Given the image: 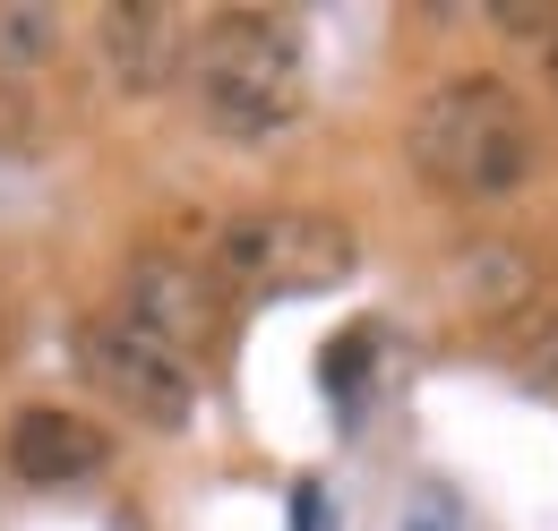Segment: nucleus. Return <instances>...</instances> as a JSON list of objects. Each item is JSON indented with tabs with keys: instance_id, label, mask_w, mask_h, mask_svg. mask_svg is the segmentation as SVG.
Segmentation results:
<instances>
[{
	"instance_id": "f257e3e1",
	"label": "nucleus",
	"mask_w": 558,
	"mask_h": 531,
	"mask_svg": "<svg viewBox=\"0 0 558 531\" xmlns=\"http://www.w3.org/2000/svg\"><path fill=\"white\" fill-rule=\"evenodd\" d=\"M404 163L421 172V189H438L447 206H498L542 172V129H533V112H524V95L507 77L456 69L413 103Z\"/></svg>"
},
{
	"instance_id": "f03ea898",
	"label": "nucleus",
	"mask_w": 558,
	"mask_h": 531,
	"mask_svg": "<svg viewBox=\"0 0 558 531\" xmlns=\"http://www.w3.org/2000/svg\"><path fill=\"white\" fill-rule=\"evenodd\" d=\"M190 103L223 146H276L310 112V52L292 35V17L267 9H223L198 26L190 52Z\"/></svg>"
},
{
	"instance_id": "7ed1b4c3",
	"label": "nucleus",
	"mask_w": 558,
	"mask_h": 531,
	"mask_svg": "<svg viewBox=\"0 0 558 531\" xmlns=\"http://www.w3.org/2000/svg\"><path fill=\"white\" fill-rule=\"evenodd\" d=\"M352 266L361 240L327 206H241L207 240V274L223 283V300H318L352 283Z\"/></svg>"
},
{
	"instance_id": "20e7f679",
	"label": "nucleus",
	"mask_w": 558,
	"mask_h": 531,
	"mask_svg": "<svg viewBox=\"0 0 558 531\" xmlns=\"http://www.w3.org/2000/svg\"><path fill=\"white\" fill-rule=\"evenodd\" d=\"M77 378L112 411L146 420V429H190L198 420V369L181 351H163L146 326H130L121 309H104V318L77 326Z\"/></svg>"
},
{
	"instance_id": "39448f33",
	"label": "nucleus",
	"mask_w": 558,
	"mask_h": 531,
	"mask_svg": "<svg viewBox=\"0 0 558 531\" xmlns=\"http://www.w3.org/2000/svg\"><path fill=\"white\" fill-rule=\"evenodd\" d=\"M112 309H121L130 326H146L163 351H181L190 369H198L215 343H223V326H232V300H223V283L207 274V258H181V249H130Z\"/></svg>"
},
{
	"instance_id": "423d86ee",
	"label": "nucleus",
	"mask_w": 558,
	"mask_h": 531,
	"mask_svg": "<svg viewBox=\"0 0 558 531\" xmlns=\"http://www.w3.org/2000/svg\"><path fill=\"white\" fill-rule=\"evenodd\" d=\"M190 52H198V26L163 0H121L95 17V61L121 95H172L190 86Z\"/></svg>"
},
{
	"instance_id": "0eeeda50",
	"label": "nucleus",
	"mask_w": 558,
	"mask_h": 531,
	"mask_svg": "<svg viewBox=\"0 0 558 531\" xmlns=\"http://www.w3.org/2000/svg\"><path fill=\"white\" fill-rule=\"evenodd\" d=\"M104 464H112V437L86 411H70V403H26L9 420V471L26 489H77V480H95Z\"/></svg>"
},
{
	"instance_id": "6e6552de",
	"label": "nucleus",
	"mask_w": 558,
	"mask_h": 531,
	"mask_svg": "<svg viewBox=\"0 0 558 531\" xmlns=\"http://www.w3.org/2000/svg\"><path fill=\"white\" fill-rule=\"evenodd\" d=\"M456 283H464V309L489 318V326H507L524 300H542V292H550V283H542V266L524 258V249H507V240L464 249V258H456Z\"/></svg>"
},
{
	"instance_id": "1a4fd4ad",
	"label": "nucleus",
	"mask_w": 558,
	"mask_h": 531,
	"mask_svg": "<svg viewBox=\"0 0 558 531\" xmlns=\"http://www.w3.org/2000/svg\"><path fill=\"white\" fill-rule=\"evenodd\" d=\"M61 44H70L61 9H44V0H0V77H9V86L35 77L44 61H61Z\"/></svg>"
},
{
	"instance_id": "9d476101",
	"label": "nucleus",
	"mask_w": 558,
	"mask_h": 531,
	"mask_svg": "<svg viewBox=\"0 0 558 531\" xmlns=\"http://www.w3.org/2000/svg\"><path fill=\"white\" fill-rule=\"evenodd\" d=\"M17 137H26V103H17V86L0 77V155H9Z\"/></svg>"
},
{
	"instance_id": "9b49d317",
	"label": "nucleus",
	"mask_w": 558,
	"mask_h": 531,
	"mask_svg": "<svg viewBox=\"0 0 558 531\" xmlns=\"http://www.w3.org/2000/svg\"><path fill=\"white\" fill-rule=\"evenodd\" d=\"M542 77H550V95H558V17L542 26Z\"/></svg>"
},
{
	"instance_id": "f8f14e48",
	"label": "nucleus",
	"mask_w": 558,
	"mask_h": 531,
	"mask_svg": "<svg viewBox=\"0 0 558 531\" xmlns=\"http://www.w3.org/2000/svg\"><path fill=\"white\" fill-rule=\"evenodd\" d=\"M0 351H9V309H0Z\"/></svg>"
}]
</instances>
